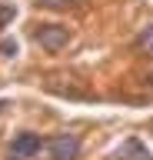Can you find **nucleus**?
Returning <instances> with one entry per match:
<instances>
[{"instance_id":"nucleus-1","label":"nucleus","mask_w":153,"mask_h":160,"mask_svg":"<svg viewBox=\"0 0 153 160\" xmlns=\"http://www.w3.org/2000/svg\"><path fill=\"white\" fill-rule=\"evenodd\" d=\"M47 150H50V160H77L80 157V140L73 133H60V137L47 140Z\"/></svg>"},{"instance_id":"nucleus-2","label":"nucleus","mask_w":153,"mask_h":160,"mask_svg":"<svg viewBox=\"0 0 153 160\" xmlns=\"http://www.w3.org/2000/svg\"><path fill=\"white\" fill-rule=\"evenodd\" d=\"M67 40H70V33H67V27H60V23H43V27L37 30V43L47 47V50L67 47Z\"/></svg>"},{"instance_id":"nucleus-3","label":"nucleus","mask_w":153,"mask_h":160,"mask_svg":"<svg viewBox=\"0 0 153 160\" xmlns=\"http://www.w3.org/2000/svg\"><path fill=\"white\" fill-rule=\"evenodd\" d=\"M40 147H43L40 133H20V137L13 140V147H10V157L13 160H30V157L40 153Z\"/></svg>"},{"instance_id":"nucleus-4","label":"nucleus","mask_w":153,"mask_h":160,"mask_svg":"<svg viewBox=\"0 0 153 160\" xmlns=\"http://www.w3.org/2000/svg\"><path fill=\"white\" fill-rule=\"evenodd\" d=\"M136 47H140L143 53H146V57H153V23H150L146 30H143L140 37H136Z\"/></svg>"},{"instance_id":"nucleus-5","label":"nucleus","mask_w":153,"mask_h":160,"mask_svg":"<svg viewBox=\"0 0 153 160\" xmlns=\"http://www.w3.org/2000/svg\"><path fill=\"white\" fill-rule=\"evenodd\" d=\"M0 53H3V57H17V40H0Z\"/></svg>"},{"instance_id":"nucleus-6","label":"nucleus","mask_w":153,"mask_h":160,"mask_svg":"<svg viewBox=\"0 0 153 160\" xmlns=\"http://www.w3.org/2000/svg\"><path fill=\"white\" fill-rule=\"evenodd\" d=\"M7 20H13V7H0V27H7Z\"/></svg>"},{"instance_id":"nucleus-7","label":"nucleus","mask_w":153,"mask_h":160,"mask_svg":"<svg viewBox=\"0 0 153 160\" xmlns=\"http://www.w3.org/2000/svg\"><path fill=\"white\" fill-rule=\"evenodd\" d=\"M40 3H47V7H67V3H73V0H40Z\"/></svg>"},{"instance_id":"nucleus-8","label":"nucleus","mask_w":153,"mask_h":160,"mask_svg":"<svg viewBox=\"0 0 153 160\" xmlns=\"http://www.w3.org/2000/svg\"><path fill=\"white\" fill-rule=\"evenodd\" d=\"M150 80H153V77H150Z\"/></svg>"}]
</instances>
